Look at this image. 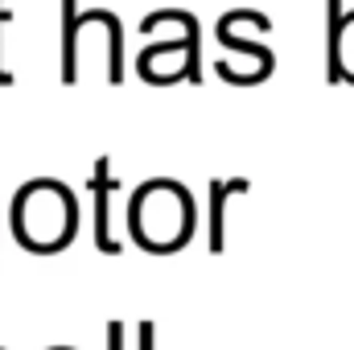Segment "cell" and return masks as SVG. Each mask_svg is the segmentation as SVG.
<instances>
[{
    "label": "cell",
    "instance_id": "cell-1",
    "mask_svg": "<svg viewBox=\"0 0 354 350\" xmlns=\"http://www.w3.org/2000/svg\"><path fill=\"white\" fill-rule=\"evenodd\" d=\"M132 239L153 252H174L194 231V206L189 194L177 181H149L132 198Z\"/></svg>",
    "mask_w": 354,
    "mask_h": 350
},
{
    "label": "cell",
    "instance_id": "cell-2",
    "mask_svg": "<svg viewBox=\"0 0 354 350\" xmlns=\"http://www.w3.org/2000/svg\"><path fill=\"white\" fill-rule=\"evenodd\" d=\"M75 231V198L66 194L62 181L54 177H37L17 194V235L37 248V252H54L58 243H66Z\"/></svg>",
    "mask_w": 354,
    "mask_h": 350
},
{
    "label": "cell",
    "instance_id": "cell-3",
    "mask_svg": "<svg viewBox=\"0 0 354 350\" xmlns=\"http://www.w3.org/2000/svg\"><path fill=\"white\" fill-rule=\"evenodd\" d=\"M91 190H95V243L99 252L115 256L120 243L111 239V194H115V177H111V161H95V177H91Z\"/></svg>",
    "mask_w": 354,
    "mask_h": 350
},
{
    "label": "cell",
    "instance_id": "cell-4",
    "mask_svg": "<svg viewBox=\"0 0 354 350\" xmlns=\"http://www.w3.org/2000/svg\"><path fill=\"white\" fill-rule=\"evenodd\" d=\"M79 75V4L62 0V79Z\"/></svg>",
    "mask_w": 354,
    "mask_h": 350
},
{
    "label": "cell",
    "instance_id": "cell-5",
    "mask_svg": "<svg viewBox=\"0 0 354 350\" xmlns=\"http://www.w3.org/2000/svg\"><path fill=\"white\" fill-rule=\"evenodd\" d=\"M227 194H248V181H210V252H223V206Z\"/></svg>",
    "mask_w": 354,
    "mask_h": 350
},
{
    "label": "cell",
    "instance_id": "cell-6",
    "mask_svg": "<svg viewBox=\"0 0 354 350\" xmlns=\"http://www.w3.org/2000/svg\"><path fill=\"white\" fill-rule=\"evenodd\" d=\"M351 79L354 83V12H342V33L334 46V66H330V83Z\"/></svg>",
    "mask_w": 354,
    "mask_h": 350
},
{
    "label": "cell",
    "instance_id": "cell-7",
    "mask_svg": "<svg viewBox=\"0 0 354 350\" xmlns=\"http://www.w3.org/2000/svg\"><path fill=\"white\" fill-rule=\"evenodd\" d=\"M326 75L334 66V46H338V33H342V0H326Z\"/></svg>",
    "mask_w": 354,
    "mask_h": 350
},
{
    "label": "cell",
    "instance_id": "cell-8",
    "mask_svg": "<svg viewBox=\"0 0 354 350\" xmlns=\"http://www.w3.org/2000/svg\"><path fill=\"white\" fill-rule=\"evenodd\" d=\"M12 21V12H8V4L0 0V37H4V25ZM12 79V71H4V42H0V83H8Z\"/></svg>",
    "mask_w": 354,
    "mask_h": 350
},
{
    "label": "cell",
    "instance_id": "cell-9",
    "mask_svg": "<svg viewBox=\"0 0 354 350\" xmlns=\"http://www.w3.org/2000/svg\"><path fill=\"white\" fill-rule=\"evenodd\" d=\"M120 342H124V326H111L107 330V350H124Z\"/></svg>",
    "mask_w": 354,
    "mask_h": 350
},
{
    "label": "cell",
    "instance_id": "cell-10",
    "mask_svg": "<svg viewBox=\"0 0 354 350\" xmlns=\"http://www.w3.org/2000/svg\"><path fill=\"white\" fill-rule=\"evenodd\" d=\"M140 350H153V326H140Z\"/></svg>",
    "mask_w": 354,
    "mask_h": 350
}]
</instances>
